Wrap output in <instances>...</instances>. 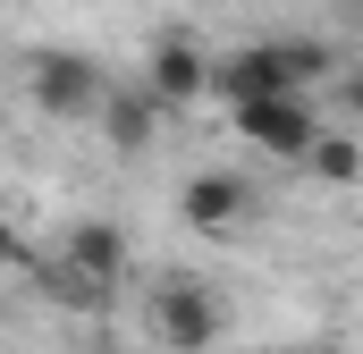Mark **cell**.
Here are the masks:
<instances>
[{"label": "cell", "instance_id": "5", "mask_svg": "<svg viewBox=\"0 0 363 354\" xmlns=\"http://www.w3.org/2000/svg\"><path fill=\"white\" fill-rule=\"evenodd\" d=\"M60 262L77 270V278H93V287H118L127 278V228L118 219H77L60 236Z\"/></svg>", "mask_w": 363, "mask_h": 354}, {"label": "cell", "instance_id": "11", "mask_svg": "<svg viewBox=\"0 0 363 354\" xmlns=\"http://www.w3.org/2000/svg\"><path fill=\"white\" fill-rule=\"evenodd\" d=\"M0 270H26V236H17L9 219H0Z\"/></svg>", "mask_w": 363, "mask_h": 354}, {"label": "cell", "instance_id": "12", "mask_svg": "<svg viewBox=\"0 0 363 354\" xmlns=\"http://www.w3.org/2000/svg\"><path fill=\"white\" fill-rule=\"evenodd\" d=\"M330 8H338V17H347V25L363 34V0H330Z\"/></svg>", "mask_w": 363, "mask_h": 354}, {"label": "cell", "instance_id": "6", "mask_svg": "<svg viewBox=\"0 0 363 354\" xmlns=\"http://www.w3.org/2000/svg\"><path fill=\"white\" fill-rule=\"evenodd\" d=\"M245 177L237 169H203V177H186V194H178V211H186V228H203V236H220V228H237L245 219Z\"/></svg>", "mask_w": 363, "mask_h": 354}, {"label": "cell", "instance_id": "1", "mask_svg": "<svg viewBox=\"0 0 363 354\" xmlns=\"http://www.w3.org/2000/svg\"><path fill=\"white\" fill-rule=\"evenodd\" d=\"M26 93H34V110L43 118H101V68H93L85 51H68V42H43V51H26Z\"/></svg>", "mask_w": 363, "mask_h": 354}, {"label": "cell", "instance_id": "3", "mask_svg": "<svg viewBox=\"0 0 363 354\" xmlns=\"http://www.w3.org/2000/svg\"><path fill=\"white\" fill-rule=\"evenodd\" d=\"M228 118H237V135H245L254 152H271V161H304V152H313V135H321V118H313V93L245 101V110H228Z\"/></svg>", "mask_w": 363, "mask_h": 354}, {"label": "cell", "instance_id": "2", "mask_svg": "<svg viewBox=\"0 0 363 354\" xmlns=\"http://www.w3.org/2000/svg\"><path fill=\"white\" fill-rule=\"evenodd\" d=\"M220 329H228V312H220V295H211L203 278H161V287H152V338L169 354L220 346Z\"/></svg>", "mask_w": 363, "mask_h": 354}, {"label": "cell", "instance_id": "7", "mask_svg": "<svg viewBox=\"0 0 363 354\" xmlns=\"http://www.w3.org/2000/svg\"><path fill=\"white\" fill-rule=\"evenodd\" d=\"M101 135H110L118 152H152V135H161V101H152V93H110V101H101Z\"/></svg>", "mask_w": 363, "mask_h": 354}, {"label": "cell", "instance_id": "10", "mask_svg": "<svg viewBox=\"0 0 363 354\" xmlns=\"http://www.w3.org/2000/svg\"><path fill=\"white\" fill-rule=\"evenodd\" d=\"M338 110H355V118H363V68H338Z\"/></svg>", "mask_w": 363, "mask_h": 354}, {"label": "cell", "instance_id": "4", "mask_svg": "<svg viewBox=\"0 0 363 354\" xmlns=\"http://www.w3.org/2000/svg\"><path fill=\"white\" fill-rule=\"evenodd\" d=\"M144 93H152L161 110L211 101V51H203L194 34H161V42H152V68H144Z\"/></svg>", "mask_w": 363, "mask_h": 354}, {"label": "cell", "instance_id": "8", "mask_svg": "<svg viewBox=\"0 0 363 354\" xmlns=\"http://www.w3.org/2000/svg\"><path fill=\"white\" fill-rule=\"evenodd\" d=\"M304 169L321 177V185H355V177H363V144H355V135H313Z\"/></svg>", "mask_w": 363, "mask_h": 354}, {"label": "cell", "instance_id": "9", "mask_svg": "<svg viewBox=\"0 0 363 354\" xmlns=\"http://www.w3.org/2000/svg\"><path fill=\"white\" fill-rule=\"evenodd\" d=\"M43 287H51V295H60L68 312H110V287H93V278H77V270L60 262V253L43 262Z\"/></svg>", "mask_w": 363, "mask_h": 354}]
</instances>
